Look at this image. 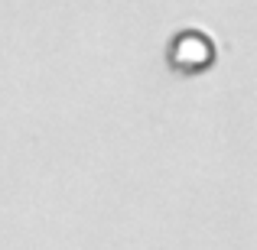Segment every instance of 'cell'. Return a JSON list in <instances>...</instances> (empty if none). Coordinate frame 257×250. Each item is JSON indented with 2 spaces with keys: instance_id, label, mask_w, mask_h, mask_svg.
<instances>
[{
  "instance_id": "6da1fadb",
  "label": "cell",
  "mask_w": 257,
  "mask_h": 250,
  "mask_svg": "<svg viewBox=\"0 0 257 250\" xmlns=\"http://www.w3.org/2000/svg\"><path fill=\"white\" fill-rule=\"evenodd\" d=\"M166 59H170V69L179 72V75H199V72H208L215 62V43L208 33L202 30H179L173 33L170 49H166Z\"/></svg>"
}]
</instances>
